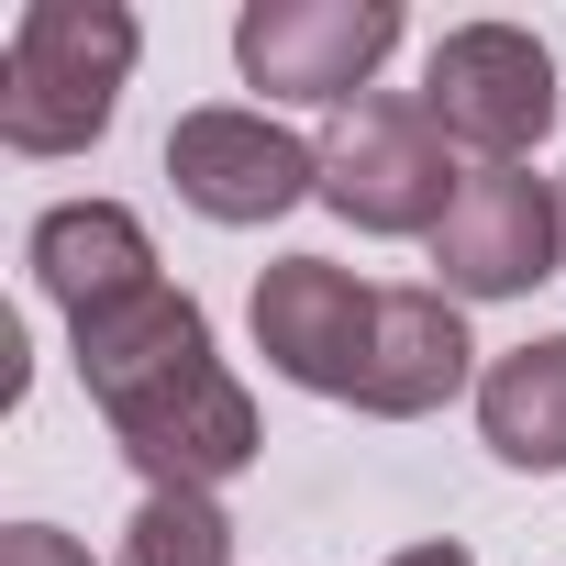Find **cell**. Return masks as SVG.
Wrapping results in <instances>:
<instances>
[{"instance_id":"cell-10","label":"cell","mask_w":566,"mask_h":566,"mask_svg":"<svg viewBox=\"0 0 566 566\" xmlns=\"http://www.w3.org/2000/svg\"><path fill=\"white\" fill-rule=\"evenodd\" d=\"M34 277H45V301L67 323H90V312L156 290V244H145V222L123 200H56L34 222Z\"/></svg>"},{"instance_id":"cell-7","label":"cell","mask_w":566,"mask_h":566,"mask_svg":"<svg viewBox=\"0 0 566 566\" xmlns=\"http://www.w3.org/2000/svg\"><path fill=\"white\" fill-rule=\"evenodd\" d=\"M367 334H378V290L334 255H277L255 277V356L312 389V400H356L367 378Z\"/></svg>"},{"instance_id":"cell-8","label":"cell","mask_w":566,"mask_h":566,"mask_svg":"<svg viewBox=\"0 0 566 566\" xmlns=\"http://www.w3.org/2000/svg\"><path fill=\"white\" fill-rule=\"evenodd\" d=\"M566 222H555V178L533 167H478L433 233V290L444 301H522L533 277H555Z\"/></svg>"},{"instance_id":"cell-6","label":"cell","mask_w":566,"mask_h":566,"mask_svg":"<svg viewBox=\"0 0 566 566\" xmlns=\"http://www.w3.org/2000/svg\"><path fill=\"white\" fill-rule=\"evenodd\" d=\"M167 178L200 222H277V211H301L323 200V145H301L290 123H266V112H178L167 134Z\"/></svg>"},{"instance_id":"cell-3","label":"cell","mask_w":566,"mask_h":566,"mask_svg":"<svg viewBox=\"0 0 566 566\" xmlns=\"http://www.w3.org/2000/svg\"><path fill=\"white\" fill-rule=\"evenodd\" d=\"M455 134L422 112V90H367L323 134V200L356 233H444L455 211Z\"/></svg>"},{"instance_id":"cell-2","label":"cell","mask_w":566,"mask_h":566,"mask_svg":"<svg viewBox=\"0 0 566 566\" xmlns=\"http://www.w3.org/2000/svg\"><path fill=\"white\" fill-rule=\"evenodd\" d=\"M145 23L123 0H23L12 56H0V145L12 156H78L112 134Z\"/></svg>"},{"instance_id":"cell-5","label":"cell","mask_w":566,"mask_h":566,"mask_svg":"<svg viewBox=\"0 0 566 566\" xmlns=\"http://www.w3.org/2000/svg\"><path fill=\"white\" fill-rule=\"evenodd\" d=\"M422 112L455 145H478L489 167H522L544 145V123H555V56L522 23H455L433 45V67H422Z\"/></svg>"},{"instance_id":"cell-4","label":"cell","mask_w":566,"mask_h":566,"mask_svg":"<svg viewBox=\"0 0 566 566\" xmlns=\"http://www.w3.org/2000/svg\"><path fill=\"white\" fill-rule=\"evenodd\" d=\"M389 45H400V12H389V0H244V12H233V67H244L266 101L356 112L367 78L389 67Z\"/></svg>"},{"instance_id":"cell-13","label":"cell","mask_w":566,"mask_h":566,"mask_svg":"<svg viewBox=\"0 0 566 566\" xmlns=\"http://www.w3.org/2000/svg\"><path fill=\"white\" fill-rule=\"evenodd\" d=\"M0 566H90V544L56 533V522H12L0 533Z\"/></svg>"},{"instance_id":"cell-12","label":"cell","mask_w":566,"mask_h":566,"mask_svg":"<svg viewBox=\"0 0 566 566\" xmlns=\"http://www.w3.org/2000/svg\"><path fill=\"white\" fill-rule=\"evenodd\" d=\"M123 566H233V522L211 489H145L123 522Z\"/></svg>"},{"instance_id":"cell-14","label":"cell","mask_w":566,"mask_h":566,"mask_svg":"<svg viewBox=\"0 0 566 566\" xmlns=\"http://www.w3.org/2000/svg\"><path fill=\"white\" fill-rule=\"evenodd\" d=\"M389 566H478L467 544H411V555H389Z\"/></svg>"},{"instance_id":"cell-1","label":"cell","mask_w":566,"mask_h":566,"mask_svg":"<svg viewBox=\"0 0 566 566\" xmlns=\"http://www.w3.org/2000/svg\"><path fill=\"white\" fill-rule=\"evenodd\" d=\"M67 334H78V378H90L112 444L145 467V489H222L255 467V400L211 356V323L189 290L156 277V290H134Z\"/></svg>"},{"instance_id":"cell-15","label":"cell","mask_w":566,"mask_h":566,"mask_svg":"<svg viewBox=\"0 0 566 566\" xmlns=\"http://www.w3.org/2000/svg\"><path fill=\"white\" fill-rule=\"evenodd\" d=\"M555 222H566V178H555Z\"/></svg>"},{"instance_id":"cell-9","label":"cell","mask_w":566,"mask_h":566,"mask_svg":"<svg viewBox=\"0 0 566 566\" xmlns=\"http://www.w3.org/2000/svg\"><path fill=\"white\" fill-rule=\"evenodd\" d=\"M467 312L444 290H378V334H367V378H356V411L378 422H422L467 389Z\"/></svg>"},{"instance_id":"cell-11","label":"cell","mask_w":566,"mask_h":566,"mask_svg":"<svg viewBox=\"0 0 566 566\" xmlns=\"http://www.w3.org/2000/svg\"><path fill=\"white\" fill-rule=\"evenodd\" d=\"M478 433L500 467H533V478L566 467V334H533L478 378Z\"/></svg>"}]
</instances>
